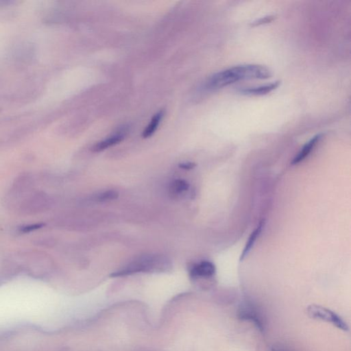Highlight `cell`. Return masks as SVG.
Masks as SVG:
<instances>
[{
	"mask_svg": "<svg viewBox=\"0 0 351 351\" xmlns=\"http://www.w3.org/2000/svg\"><path fill=\"white\" fill-rule=\"evenodd\" d=\"M271 71L259 65H239L220 71L211 76L206 83L210 90L223 89L241 80H265L271 78Z\"/></svg>",
	"mask_w": 351,
	"mask_h": 351,
	"instance_id": "obj_1",
	"label": "cell"
},
{
	"mask_svg": "<svg viewBox=\"0 0 351 351\" xmlns=\"http://www.w3.org/2000/svg\"><path fill=\"white\" fill-rule=\"evenodd\" d=\"M49 204L50 199L45 192L33 190L19 202L15 209L21 215H35L47 211Z\"/></svg>",
	"mask_w": 351,
	"mask_h": 351,
	"instance_id": "obj_2",
	"label": "cell"
},
{
	"mask_svg": "<svg viewBox=\"0 0 351 351\" xmlns=\"http://www.w3.org/2000/svg\"><path fill=\"white\" fill-rule=\"evenodd\" d=\"M34 185L35 180L31 174L23 173L17 176L12 184L5 200L9 207L16 208L25 196L33 191Z\"/></svg>",
	"mask_w": 351,
	"mask_h": 351,
	"instance_id": "obj_3",
	"label": "cell"
},
{
	"mask_svg": "<svg viewBox=\"0 0 351 351\" xmlns=\"http://www.w3.org/2000/svg\"><path fill=\"white\" fill-rule=\"evenodd\" d=\"M167 259H164L162 257H158V256L147 257L144 259L134 261L122 271L116 272L112 274V277H122V276L130 275L134 273H142V272L145 273V272L157 271V269L161 271L163 267L167 266Z\"/></svg>",
	"mask_w": 351,
	"mask_h": 351,
	"instance_id": "obj_4",
	"label": "cell"
},
{
	"mask_svg": "<svg viewBox=\"0 0 351 351\" xmlns=\"http://www.w3.org/2000/svg\"><path fill=\"white\" fill-rule=\"evenodd\" d=\"M307 313L313 320H321L331 323L337 328L348 331L349 327L344 319L335 311L318 305H310L307 307Z\"/></svg>",
	"mask_w": 351,
	"mask_h": 351,
	"instance_id": "obj_5",
	"label": "cell"
},
{
	"mask_svg": "<svg viewBox=\"0 0 351 351\" xmlns=\"http://www.w3.org/2000/svg\"><path fill=\"white\" fill-rule=\"evenodd\" d=\"M238 317L240 320L253 322L260 331H263L264 329L259 313L251 305H242L240 306L238 311Z\"/></svg>",
	"mask_w": 351,
	"mask_h": 351,
	"instance_id": "obj_6",
	"label": "cell"
},
{
	"mask_svg": "<svg viewBox=\"0 0 351 351\" xmlns=\"http://www.w3.org/2000/svg\"><path fill=\"white\" fill-rule=\"evenodd\" d=\"M126 133V128H124V130H120V131L116 132V133L113 134V136L109 137V138L94 145V146L92 148L93 151L96 152H102L103 150L107 149V148H111V147L120 144V142H122V141L124 140Z\"/></svg>",
	"mask_w": 351,
	"mask_h": 351,
	"instance_id": "obj_7",
	"label": "cell"
},
{
	"mask_svg": "<svg viewBox=\"0 0 351 351\" xmlns=\"http://www.w3.org/2000/svg\"><path fill=\"white\" fill-rule=\"evenodd\" d=\"M215 265L210 261H202L194 265L190 271V277L192 278H200V277H211L215 273Z\"/></svg>",
	"mask_w": 351,
	"mask_h": 351,
	"instance_id": "obj_8",
	"label": "cell"
},
{
	"mask_svg": "<svg viewBox=\"0 0 351 351\" xmlns=\"http://www.w3.org/2000/svg\"><path fill=\"white\" fill-rule=\"evenodd\" d=\"M322 138V134H318L311 138L308 142L305 144V146L303 147L302 149L300 150L299 154L295 156L292 162H291V165L298 164L299 163L304 160L310 154L312 150L314 149L315 147L320 142Z\"/></svg>",
	"mask_w": 351,
	"mask_h": 351,
	"instance_id": "obj_9",
	"label": "cell"
},
{
	"mask_svg": "<svg viewBox=\"0 0 351 351\" xmlns=\"http://www.w3.org/2000/svg\"><path fill=\"white\" fill-rule=\"evenodd\" d=\"M280 83V81H275V82L261 85V86L244 89L240 91L243 94L249 95V96H263V95L269 94L272 91L278 88L281 84Z\"/></svg>",
	"mask_w": 351,
	"mask_h": 351,
	"instance_id": "obj_10",
	"label": "cell"
},
{
	"mask_svg": "<svg viewBox=\"0 0 351 351\" xmlns=\"http://www.w3.org/2000/svg\"><path fill=\"white\" fill-rule=\"evenodd\" d=\"M164 111L160 110L152 117L149 124L147 126L146 128L144 129V131H143V138L144 139L149 138L155 133L158 126H159L160 122H161L163 118H164Z\"/></svg>",
	"mask_w": 351,
	"mask_h": 351,
	"instance_id": "obj_11",
	"label": "cell"
},
{
	"mask_svg": "<svg viewBox=\"0 0 351 351\" xmlns=\"http://www.w3.org/2000/svg\"><path fill=\"white\" fill-rule=\"evenodd\" d=\"M264 225L265 221L264 220H263V221H261V223H259V226L256 228L255 231L251 233V236H250L249 238V240H248L247 244H246L245 248L244 249V251L242 253H241V257H240V261H243L244 259H245V257L249 255L250 251H251L252 248L253 247V246L255 245L256 241H257L258 237H259V235H261L263 227H264Z\"/></svg>",
	"mask_w": 351,
	"mask_h": 351,
	"instance_id": "obj_12",
	"label": "cell"
},
{
	"mask_svg": "<svg viewBox=\"0 0 351 351\" xmlns=\"http://www.w3.org/2000/svg\"><path fill=\"white\" fill-rule=\"evenodd\" d=\"M189 187V183L184 180H176L170 184V190L176 194L187 191Z\"/></svg>",
	"mask_w": 351,
	"mask_h": 351,
	"instance_id": "obj_13",
	"label": "cell"
},
{
	"mask_svg": "<svg viewBox=\"0 0 351 351\" xmlns=\"http://www.w3.org/2000/svg\"><path fill=\"white\" fill-rule=\"evenodd\" d=\"M45 226V224L43 223L29 224V225L21 226V227L18 228L17 232L21 234L30 233L31 232L42 229Z\"/></svg>",
	"mask_w": 351,
	"mask_h": 351,
	"instance_id": "obj_14",
	"label": "cell"
},
{
	"mask_svg": "<svg viewBox=\"0 0 351 351\" xmlns=\"http://www.w3.org/2000/svg\"><path fill=\"white\" fill-rule=\"evenodd\" d=\"M118 197V192L115 191V190H109V191L103 192L98 195V200L101 202L109 201V200H116Z\"/></svg>",
	"mask_w": 351,
	"mask_h": 351,
	"instance_id": "obj_15",
	"label": "cell"
},
{
	"mask_svg": "<svg viewBox=\"0 0 351 351\" xmlns=\"http://www.w3.org/2000/svg\"><path fill=\"white\" fill-rule=\"evenodd\" d=\"M274 19H275V16H266V17L260 18V19H258V20L254 21V22L252 23V25H253V26H257V25L265 24V23L272 22Z\"/></svg>",
	"mask_w": 351,
	"mask_h": 351,
	"instance_id": "obj_16",
	"label": "cell"
},
{
	"mask_svg": "<svg viewBox=\"0 0 351 351\" xmlns=\"http://www.w3.org/2000/svg\"><path fill=\"white\" fill-rule=\"evenodd\" d=\"M179 167L181 169L189 170L195 168L196 164L192 162H184L179 164Z\"/></svg>",
	"mask_w": 351,
	"mask_h": 351,
	"instance_id": "obj_17",
	"label": "cell"
},
{
	"mask_svg": "<svg viewBox=\"0 0 351 351\" xmlns=\"http://www.w3.org/2000/svg\"><path fill=\"white\" fill-rule=\"evenodd\" d=\"M272 351H287V350H283V349H281V348H274L272 349Z\"/></svg>",
	"mask_w": 351,
	"mask_h": 351,
	"instance_id": "obj_18",
	"label": "cell"
}]
</instances>
